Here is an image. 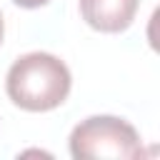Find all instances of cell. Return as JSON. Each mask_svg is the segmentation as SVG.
<instances>
[{"mask_svg": "<svg viewBox=\"0 0 160 160\" xmlns=\"http://www.w3.org/2000/svg\"><path fill=\"white\" fill-rule=\"evenodd\" d=\"M72 78L68 65L50 52H28L18 58L5 78L10 100L28 112L55 110L65 102Z\"/></svg>", "mask_w": 160, "mask_h": 160, "instance_id": "obj_1", "label": "cell"}, {"mask_svg": "<svg viewBox=\"0 0 160 160\" xmlns=\"http://www.w3.org/2000/svg\"><path fill=\"white\" fill-rule=\"evenodd\" d=\"M70 155L75 160H88V158L135 160L142 158V145L138 130L122 118L92 115L72 128Z\"/></svg>", "mask_w": 160, "mask_h": 160, "instance_id": "obj_2", "label": "cell"}, {"mask_svg": "<svg viewBox=\"0 0 160 160\" xmlns=\"http://www.w3.org/2000/svg\"><path fill=\"white\" fill-rule=\"evenodd\" d=\"M140 0H80L82 20L100 32L128 30Z\"/></svg>", "mask_w": 160, "mask_h": 160, "instance_id": "obj_3", "label": "cell"}, {"mask_svg": "<svg viewBox=\"0 0 160 160\" xmlns=\"http://www.w3.org/2000/svg\"><path fill=\"white\" fill-rule=\"evenodd\" d=\"M15 5H20V8H42V5H48L50 0H12Z\"/></svg>", "mask_w": 160, "mask_h": 160, "instance_id": "obj_4", "label": "cell"}, {"mask_svg": "<svg viewBox=\"0 0 160 160\" xmlns=\"http://www.w3.org/2000/svg\"><path fill=\"white\" fill-rule=\"evenodd\" d=\"M2 32H5V25H2V12H0V42H2Z\"/></svg>", "mask_w": 160, "mask_h": 160, "instance_id": "obj_5", "label": "cell"}]
</instances>
